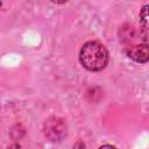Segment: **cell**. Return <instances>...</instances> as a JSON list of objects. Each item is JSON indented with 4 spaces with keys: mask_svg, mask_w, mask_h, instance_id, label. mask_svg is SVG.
Listing matches in <instances>:
<instances>
[{
    "mask_svg": "<svg viewBox=\"0 0 149 149\" xmlns=\"http://www.w3.org/2000/svg\"><path fill=\"white\" fill-rule=\"evenodd\" d=\"M107 49L97 41H88L80 48L79 62L88 71H100L108 63Z\"/></svg>",
    "mask_w": 149,
    "mask_h": 149,
    "instance_id": "1",
    "label": "cell"
},
{
    "mask_svg": "<svg viewBox=\"0 0 149 149\" xmlns=\"http://www.w3.org/2000/svg\"><path fill=\"white\" fill-rule=\"evenodd\" d=\"M43 130H44V135L49 140L54 142L62 141L66 135V125L63 119L57 116H51L44 122Z\"/></svg>",
    "mask_w": 149,
    "mask_h": 149,
    "instance_id": "2",
    "label": "cell"
},
{
    "mask_svg": "<svg viewBox=\"0 0 149 149\" xmlns=\"http://www.w3.org/2000/svg\"><path fill=\"white\" fill-rule=\"evenodd\" d=\"M126 54L127 56L137 62V63H147L148 58H149V51H148V43H143V44H129L126 47Z\"/></svg>",
    "mask_w": 149,
    "mask_h": 149,
    "instance_id": "3",
    "label": "cell"
},
{
    "mask_svg": "<svg viewBox=\"0 0 149 149\" xmlns=\"http://www.w3.org/2000/svg\"><path fill=\"white\" fill-rule=\"evenodd\" d=\"M147 8H148V6L144 5L142 10H141V14H140V19H141V21L143 23V29H144L146 33H147V27H148V24H147V19H148V16H147Z\"/></svg>",
    "mask_w": 149,
    "mask_h": 149,
    "instance_id": "4",
    "label": "cell"
},
{
    "mask_svg": "<svg viewBox=\"0 0 149 149\" xmlns=\"http://www.w3.org/2000/svg\"><path fill=\"white\" fill-rule=\"evenodd\" d=\"M68 0H52V2H55V3H65Z\"/></svg>",
    "mask_w": 149,
    "mask_h": 149,
    "instance_id": "5",
    "label": "cell"
},
{
    "mask_svg": "<svg viewBox=\"0 0 149 149\" xmlns=\"http://www.w3.org/2000/svg\"><path fill=\"white\" fill-rule=\"evenodd\" d=\"M1 5H2V2H1V0H0V8H1Z\"/></svg>",
    "mask_w": 149,
    "mask_h": 149,
    "instance_id": "6",
    "label": "cell"
}]
</instances>
